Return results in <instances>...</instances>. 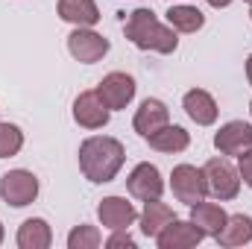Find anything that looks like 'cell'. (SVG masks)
I'll use <instances>...</instances> for the list:
<instances>
[{"instance_id": "cell-1", "label": "cell", "mask_w": 252, "mask_h": 249, "mask_svg": "<svg viewBox=\"0 0 252 249\" xmlns=\"http://www.w3.org/2000/svg\"><path fill=\"white\" fill-rule=\"evenodd\" d=\"M124 161H126V150L118 138L94 135V138H85L79 144V167H82L85 179L94 182V185L112 182L121 173Z\"/></svg>"}, {"instance_id": "cell-2", "label": "cell", "mask_w": 252, "mask_h": 249, "mask_svg": "<svg viewBox=\"0 0 252 249\" xmlns=\"http://www.w3.org/2000/svg\"><path fill=\"white\" fill-rule=\"evenodd\" d=\"M126 38L138 47V50H153V53H173L179 47V38L173 32V27H164L153 9H135L124 24Z\"/></svg>"}, {"instance_id": "cell-3", "label": "cell", "mask_w": 252, "mask_h": 249, "mask_svg": "<svg viewBox=\"0 0 252 249\" xmlns=\"http://www.w3.org/2000/svg\"><path fill=\"white\" fill-rule=\"evenodd\" d=\"M0 196L12 208H24V205L35 202V196H38L35 173H30V170H9V173H3L0 176Z\"/></svg>"}, {"instance_id": "cell-4", "label": "cell", "mask_w": 252, "mask_h": 249, "mask_svg": "<svg viewBox=\"0 0 252 249\" xmlns=\"http://www.w3.org/2000/svg\"><path fill=\"white\" fill-rule=\"evenodd\" d=\"M170 187H173V196L185 205H196L208 196V182H205V173L193 164H179L173 167V176H170Z\"/></svg>"}, {"instance_id": "cell-5", "label": "cell", "mask_w": 252, "mask_h": 249, "mask_svg": "<svg viewBox=\"0 0 252 249\" xmlns=\"http://www.w3.org/2000/svg\"><path fill=\"white\" fill-rule=\"evenodd\" d=\"M202 173H205V182H208V193L217 196L220 202L238 196V190H241V173H238L226 158H211V161H205Z\"/></svg>"}, {"instance_id": "cell-6", "label": "cell", "mask_w": 252, "mask_h": 249, "mask_svg": "<svg viewBox=\"0 0 252 249\" xmlns=\"http://www.w3.org/2000/svg\"><path fill=\"white\" fill-rule=\"evenodd\" d=\"M67 50L76 62L82 64H94L100 62L109 53V38H103L100 32H94L91 27H76L67 35Z\"/></svg>"}, {"instance_id": "cell-7", "label": "cell", "mask_w": 252, "mask_h": 249, "mask_svg": "<svg viewBox=\"0 0 252 249\" xmlns=\"http://www.w3.org/2000/svg\"><path fill=\"white\" fill-rule=\"evenodd\" d=\"M109 106L100 100L97 88L94 91H82L76 100H73V121L82 126V129H103L109 124Z\"/></svg>"}, {"instance_id": "cell-8", "label": "cell", "mask_w": 252, "mask_h": 249, "mask_svg": "<svg viewBox=\"0 0 252 249\" xmlns=\"http://www.w3.org/2000/svg\"><path fill=\"white\" fill-rule=\"evenodd\" d=\"M97 94L112 112L115 109H126L132 103V97H135V79L129 73H124V70H115V73L103 76V82L97 85Z\"/></svg>"}, {"instance_id": "cell-9", "label": "cell", "mask_w": 252, "mask_h": 249, "mask_svg": "<svg viewBox=\"0 0 252 249\" xmlns=\"http://www.w3.org/2000/svg\"><path fill=\"white\" fill-rule=\"evenodd\" d=\"M126 187H129L132 196H138V199L147 202V199H158V196L164 193V179H161V173H158L156 164L144 161V164H138V167L129 173Z\"/></svg>"}, {"instance_id": "cell-10", "label": "cell", "mask_w": 252, "mask_h": 249, "mask_svg": "<svg viewBox=\"0 0 252 249\" xmlns=\"http://www.w3.org/2000/svg\"><path fill=\"white\" fill-rule=\"evenodd\" d=\"M202 232L196 229V223H190V220H170L164 229H161V235L156 238V244L158 249H190L196 247V244H202Z\"/></svg>"}, {"instance_id": "cell-11", "label": "cell", "mask_w": 252, "mask_h": 249, "mask_svg": "<svg viewBox=\"0 0 252 249\" xmlns=\"http://www.w3.org/2000/svg\"><path fill=\"white\" fill-rule=\"evenodd\" d=\"M214 147L220 150V156H241L252 147V126L244 121H229L214 135Z\"/></svg>"}, {"instance_id": "cell-12", "label": "cell", "mask_w": 252, "mask_h": 249, "mask_svg": "<svg viewBox=\"0 0 252 249\" xmlns=\"http://www.w3.org/2000/svg\"><path fill=\"white\" fill-rule=\"evenodd\" d=\"M97 217L106 229H129L135 220H138V211L132 202H126L124 196H106L100 205H97Z\"/></svg>"}, {"instance_id": "cell-13", "label": "cell", "mask_w": 252, "mask_h": 249, "mask_svg": "<svg viewBox=\"0 0 252 249\" xmlns=\"http://www.w3.org/2000/svg\"><path fill=\"white\" fill-rule=\"evenodd\" d=\"M170 124V109L161 103V100H156V97H147L141 106H138V112H135V132L141 135V138H147V135H153V132H158L161 126Z\"/></svg>"}, {"instance_id": "cell-14", "label": "cell", "mask_w": 252, "mask_h": 249, "mask_svg": "<svg viewBox=\"0 0 252 249\" xmlns=\"http://www.w3.org/2000/svg\"><path fill=\"white\" fill-rule=\"evenodd\" d=\"M182 109L188 112V118L196 126H211L217 121V112H220L217 100L208 91H202V88H190L188 94L182 97Z\"/></svg>"}, {"instance_id": "cell-15", "label": "cell", "mask_w": 252, "mask_h": 249, "mask_svg": "<svg viewBox=\"0 0 252 249\" xmlns=\"http://www.w3.org/2000/svg\"><path fill=\"white\" fill-rule=\"evenodd\" d=\"M226 220H229V214L217 205V202H196V205H190V223H196V229L205 235V238H217L220 235V229L226 226Z\"/></svg>"}, {"instance_id": "cell-16", "label": "cell", "mask_w": 252, "mask_h": 249, "mask_svg": "<svg viewBox=\"0 0 252 249\" xmlns=\"http://www.w3.org/2000/svg\"><path fill=\"white\" fill-rule=\"evenodd\" d=\"M59 18L73 27H94L100 21V9L94 0H59Z\"/></svg>"}, {"instance_id": "cell-17", "label": "cell", "mask_w": 252, "mask_h": 249, "mask_svg": "<svg viewBox=\"0 0 252 249\" xmlns=\"http://www.w3.org/2000/svg\"><path fill=\"white\" fill-rule=\"evenodd\" d=\"M50 244H53V232H50L47 220L30 217L21 223V229H18V247L21 249H47Z\"/></svg>"}, {"instance_id": "cell-18", "label": "cell", "mask_w": 252, "mask_h": 249, "mask_svg": "<svg viewBox=\"0 0 252 249\" xmlns=\"http://www.w3.org/2000/svg\"><path fill=\"white\" fill-rule=\"evenodd\" d=\"M147 144L153 147V150H158V153H182V150H188L190 144V135L182 129V126H161L158 132H153V135H147Z\"/></svg>"}, {"instance_id": "cell-19", "label": "cell", "mask_w": 252, "mask_h": 249, "mask_svg": "<svg viewBox=\"0 0 252 249\" xmlns=\"http://www.w3.org/2000/svg\"><path fill=\"white\" fill-rule=\"evenodd\" d=\"M170 220H173L170 205H164V202H158V199H147V205H144V211H141V232H144L147 238H158L161 229H164Z\"/></svg>"}, {"instance_id": "cell-20", "label": "cell", "mask_w": 252, "mask_h": 249, "mask_svg": "<svg viewBox=\"0 0 252 249\" xmlns=\"http://www.w3.org/2000/svg\"><path fill=\"white\" fill-rule=\"evenodd\" d=\"M220 247H244L252 241V217L247 214H235L226 220V226L220 229V235L214 238Z\"/></svg>"}, {"instance_id": "cell-21", "label": "cell", "mask_w": 252, "mask_h": 249, "mask_svg": "<svg viewBox=\"0 0 252 249\" xmlns=\"http://www.w3.org/2000/svg\"><path fill=\"white\" fill-rule=\"evenodd\" d=\"M167 24L179 32H196L205 24V15L196 6H170L167 9Z\"/></svg>"}, {"instance_id": "cell-22", "label": "cell", "mask_w": 252, "mask_h": 249, "mask_svg": "<svg viewBox=\"0 0 252 249\" xmlns=\"http://www.w3.org/2000/svg\"><path fill=\"white\" fill-rule=\"evenodd\" d=\"M24 147V132L15 124H0V158L18 156Z\"/></svg>"}, {"instance_id": "cell-23", "label": "cell", "mask_w": 252, "mask_h": 249, "mask_svg": "<svg viewBox=\"0 0 252 249\" xmlns=\"http://www.w3.org/2000/svg\"><path fill=\"white\" fill-rule=\"evenodd\" d=\"M103 244L100 232L94 226H76L70 235H67V247L70 249H97Z\"/></svg>"}, {"instance_id": "cell-24", "label": "cell", "mask_w": 252, "mask_h": 249, "mask_svg": "<svg viewBox=\"0 0 252 249\" xmlns=\"http://www.w3.org/2000/svg\"><path fill=\"white\" fill-rule=\"evenodd\" d=\"M106 247H109V249H124V247L132 249V247H135V238H132L126 229H115V235L106 241Z\"/></svg>"}, {"instance_id": "cell-25", "label": "cell", "mask_w": 252, "mask_h": 249, "mask_svg": "<svg viewBox=\"0 0 252 249\" xmlns=\"http://www.w3.org/2000/svg\"><path fill=\"white\" fill-rule=\"evenodd\" d=\"M238 173H241V179L252 187V147L238 156Z\"/></svg>"}, {"instance_id": "cell-26", "label": "cell", "mask_w": 252, "mask_h": 249, "mask_svg": "<svg viewBox=\"0 0 252 249\" xmlns=\"http://www.w3.org/2000/svg\"><path fill=\"white\" fill-rule=\"evenodd\" d=\"M205 3H208V6H214V9H226L232 0H205Z\"/></svg>"}, {"instance_id": "cell-27", "label": "cell", "mask_w": 252, "mask_h": 249, "mask_svg": "<svg viewBox=\"0 0 252 249\" xmlns=\"http://www.w3.org/2000/svg\"><path fill=\"white\" fill-rule=\"evenodd\" d=\"M247 76H250V85H252V56L247 59Z\"/></svg>"}, {"instance_id": "cell-28", "label": "cell", "mask_w": 252, "mask_h": 249, "mask_svg": "<svg viewBox=\"0 0 252 249\" xmlns=\"http://www.w3.org/2000/svg\"><path fill=\"white\" fill-rule=\"evenodd\" d=\"M0 244H3V223H0Z\"/></svg>"}, {"instance_id": "cell-29", "label": "cell", "mask_w": 252, "mask_h": 249, "mask_svg": "<svg viewBox=\"0 0 252 249\" xmlns=\"http://www.w3.org/2000/svg\"><path fill=\"white\" fill-rule=\"evenodd\" d=\"M250 115H252V103H250Z\"/></svg>"}, {"instance_id": "cell-30", "label": "cell", "mask_w": 252, "mask_h": 249, "mask_svg": "<svg viewBox=\"0 0 252 249\" xmlns=\"http://www.w3.org/2000/svg\"><path fill=\"white\" fill-rule=\"evenodd\" d=\"M250 15H252V9H250Z\"/></svg>"}]
</instances>
